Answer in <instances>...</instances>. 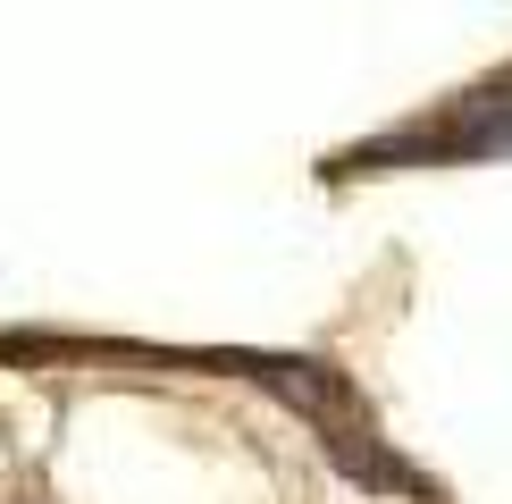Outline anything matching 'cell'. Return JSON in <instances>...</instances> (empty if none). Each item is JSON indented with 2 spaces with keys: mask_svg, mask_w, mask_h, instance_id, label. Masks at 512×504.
Instances as JSON below:
<instances>
[]
</instances>
